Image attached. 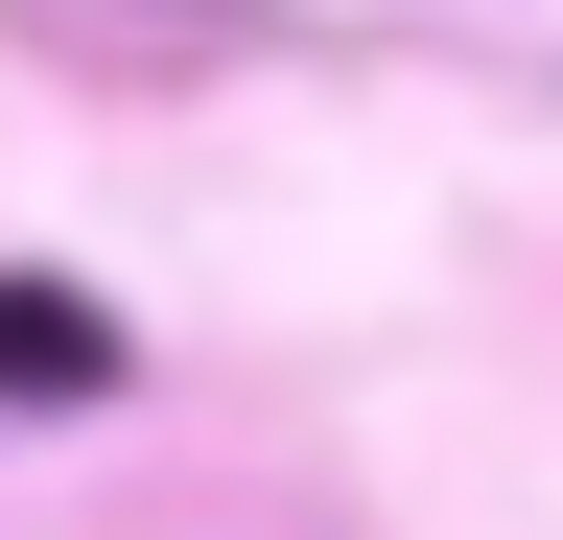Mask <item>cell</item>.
I'll return each instance as SVG.
<instances>
[{"mask_svg":"<svg viewBox=\"0 0 563 540\" xmlns=\"http://www.w3.org/2000/svg\"><path fill=\"white\" fill-rule=\"evenodd\" d=\"M0 399H118V306L47 283V258H0Z\"/></svg>","mask_w":563,"mask_h":540,"instance_id":"obj_1","label":"cell"}]
</instances>
